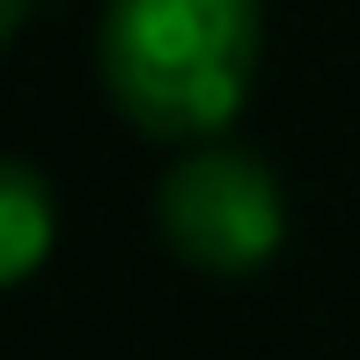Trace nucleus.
<instances>
[{"label":"nucleus","mask_w":360,"mask_h":360,"mask_svg":"<svg viewBox=\"0 0 360 360\" xmlns=\"http://www.w3.org/2000/svg\"><path fill=\"white\" fill-rule=\"evenodd\" d=\"M155 236L206 280H250L287 243V191L257 147L199 140L155 184Z\"/></svg>","instance_id":"obj_2"},{"label":"nucleus","mask_w":360,"mask_h":360,"mask_svg":"<svg viewBox=\"0 0 360 360\" xmlns=\"http://www.w3.org/2000/svg\"><path fill=\"white\" fill-rule=\"evenodd\" d=\"M52 243H59L52 184L37 176V162H8V169H0V280L22 287L30 272L52 257Z\"/></svg>","instance_id":"obj_3"},{"label":"nucleus","mask_w":360,"mask_h":360,"mask_svg":"<svg viewBox=\"0 0 360 360\" xmlns=\"http://www.w3.org/2000/svg\"><path fill=\"white\" fill-rule=\"evenodd\" d=\"M265 0H103L96 74L147 140H221L257 81Z\"/></svg>","instance_id":"obj_1"},{"label":"nucleus","mask_w":360,"mask_h":360,"mask_svg":"<svg viewBox=\"0 0 360 360\" xmlns=\"http://www.w3.org/2000/svg\"><path fill=\"white\" fill-rule=\"evenodd\" d=\"M22 8H30V0H0V30H8V37L22 30Z\"/></svg>","instance_id":"obj_4"}]
</instances>
